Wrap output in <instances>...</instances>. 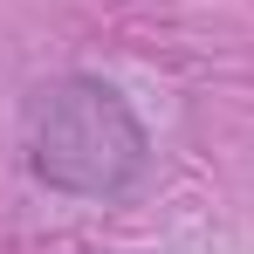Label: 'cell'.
I'll use <instances>...</instances> for the list:
<instances>
[{
    "label": "cell",
    "mask_w": 254,
    "mask_h": 254,
    "mask_svg": "<svg viewBox=\"0 0 254 254\" xmlns=\"http://www.w3.org/2000/svg\"><path fill=\"white\" fill-rule=\"evenodd\" d=\"M28 151H35V172L48 186H62L76 199H117L151 165V144H144V124L130 117V103L89 76L42 96Z\"/></svg>",
    "instance_id": "obj_1"
}]
</instances>
